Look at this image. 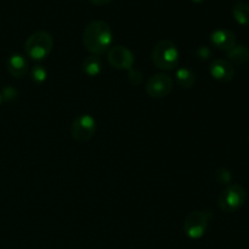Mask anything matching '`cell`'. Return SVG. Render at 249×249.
<instances>
[{"instance_id": "cell-1", "label": "cell", "mask_w": 249, "mask_h": 249, "mask_svg": "<svg viewBox=\"0 0 249 249\" xmlns=\"http://www.w3.org/2000/svg\"><path fill=\"white\" fill-rule=\"evenodd\" d=\"M113 33L107 22L97 19L87 24L83 32V45L91 55L100 56L111 49Z\"/></svg>"}, {"instance_id": "cell-2", "label": "cell", "mask_w": 249, "mask_h": 249, "mask_svg": "<svg viewBox=\"0 0 249 249\" xmlns=\"http://www.w3.org/2000/svg\"><path fill=\"white\" fill-rule=\"evenodd\" d=\"M180 53L177 45L172 40L163 39L158 41L152 51V62L157 68L163 71H172L178 66Z\"/></svg>"}, {"instance_id": "cell-3", "label": "cell", "mask_w": 249, "mask_h": 249, "mask_svg": "<svg viewBox=\"0 0 249 249\" xmlns=\"http://www.w3.org/2000/svg\"><path fill=\"white\" fill-rule=\"evenodd\" d=\"M53 46V38L49 32L38 31L32 34L24 44L26 53L32 60L41 61L49 56Z\"/></svg>"}, {"instance_id": "cell-4", "label": "cell", "mask_w": 249, "mask_h": 249, "mask_svg": "<svg viewBox=\"0 0 249 249\" xmlns=\"http://www.w3.org/2000/svg\"><path fill=\"white\" fill-rule=\"evenodd\" d=\"M247 199V192L241 185H228L218 197V204L225 213H232L238 211Z\"/></svg>"}, {"instance_id": "cell-5", "label": "cell", "mask_w": 249, "mask_h": 249, "mask_svg": "<svg viewBox=\"0 0 249 249\" xmlns=\"http://www.w3.org/2000/svg\"><path fill=\"white\" fill-rule=\"evenodd\" d=\"M208 228V216L202 211H192L184 221V231L191 240H198L206 233Z\"/></svg>"}, {"instance_id": "cell-6", "label": "cell", "mask_w": 249, "mask_h": 249, "mask_svg": "<svg viewBox=\"0 0 249 249\" xmlns=\"http://www.w3.org/2000/svg\"><path fill=\"white\" fill-rule=\"evenodd\" d=\"M96 131V121L90 114H80L71 125V135L79 142L90 140Z\"/></svg>"}, {"instance_id": "cell-7", "label": "cell", "mask_w": 249, "mask_h": 249, "mask_svg": "<svg viewBox=\"0 0 249 249\" xmlns=\"http://www.w3.org/2000/svg\"><path fill=\"white\" fill-rule=\"evenodd\" d=\"M173 90V80L168 74L158 73L152 75L146 83V92L153 99L168 96Z\"/></svg>"}, {"instance_id": "cell-8", "label": "cell", "mask_w": 249, "mask_h": 249, "mask_svg": "<svg viewBox=\"0 0 249 249\" xmlns=\"http://www.w3.org/2000/svg\"><path fill=\"white\" fill-rule=\"evenodd\" d=\"M107 60L116 70L130 71L134 65V55L128 48L122 45L113 46L107 51Z\"/></svg>"}, {"instance_id": "cell-9", "label": "cell", "mask_w": 249, "mask_h": 249, "mask_svg": "<svg viewBox=\"0 0 249 249\" xmlns=\"http://www.w3.org/2000/svg\"><path fill=\"white\" fill-rule=\"evenodd\" d=\"M209 73H211L214 79L219 80L221 83H229L235 77V67L228 60L216 58L211 63Z\"/></svg>"}, {"instance_id": "cell-10", "label": "cell", "mask_w": 249, "mask_h": 249, "mask_svg": "<svg viewBox=\"0 0 249 249\" xmlns=\"http://www.w3.org/2000/svg\"><path fill=\"white\" fill-rule=\"evenodd\" d=\"M211 41L216 49L228 53L236 45V36L229 29L219 28L212 32Z\"/></svg>"}, {"instance_id": "cell-11", "label": "cell", "mask_w": 249, "mask_h": 249, "mask_svg": "<svg viewBox=\"0 0 249 249\" xmlns=\"http://www.w3.org/2000/svg\"><path fill=\"white\" fill-rule=\"evenodd\" d=\"M7 71L15 78H23L28 72V61L21 53H14L7 58Z\"/></svg>"}, {"instance_id": "cell-12", "label": "cell", "mask_w": 249, "mask_h": 249, "mask_svg": "<svg viewBox=\"0 0 249 249\" xmlns=\"http://www.w3.org/2000/svg\"><path fill=\"white\" fill-rule=\"evenodd\" d=\"M101 60L95 55L88 56L82 62V71L88 77H97L101 72Z\"/></svg>"}, {"instance_id": "cell-13", "label": "cell", "mask_w": 249, "mask_h": 249, "mask_svg": "<svg viewBox=\"0 0 249 249\" xmlns=\"http://www.w3.org/2000/svg\"><path fill=\"white\" fill-rule=\"evenodd\" d=\"M229 62L235 65H243L249 61V49L245 45H235L228 51Z\"/></svg>"}, {"instance_id": "cell-14", "label": "cell", "mask_w": 249, "mask_h": 249, "mask_svg": "<svg viewBox=\"0 0 249 249\" xmlns=\"http://www.w3.org/2000/svg\"><path fill=\"white\" fill-rule=\"evenodd\" d=\"M175 80H177V83L181 88L190 89V88H192L195 85L196 78H195V74L191 71L185 67H181L175 72Z\"/></svg>"}, {"instance_id": "cell-15", "label": "cell", "mask_w": 249, "mask_h": 249, "mask_svg": "<svg viewBox=\"0 0 249 249\" xmlns=\"http://www.w3.org/2000/svg\"><path fill=\"white\" fill-rule=\"evenodd\" d=\"M232 16L235 21L241 26L249 24V5L245 2H237L232 7Z\"/></svg>"}, {"instance_id": "cell-16", "label": "cell", "mask_w": 249, "mask_h": 249, "mask_svg": "<svg viewBox=\"0 0 249 249\" xmlns=\"http://www.w3.org/2000/svg\"><path fill=\"white\" fill-rule=\"evenodd\" d=\"M31 77L34 83H43L48 78V71L44 68V66L36 65L31 71Z\"/></svg>"}, {"instance_id": "cell-17", "label": "cell", "mask_w": 249, "mask_h": 249, "mask_svg": "<svg viewBox=\"0 0 249 249\" xmlns=\"http://www.w3.org/2000/svg\"><path fill=\"white\" fill-rule=\"evenodd\" d=\"M214 179L218 184L229 185L231 182V179H232V175H231L230 170L225 169V168H219L215 174H214Z\"/></svg>"}, {"instance_id": "cell-18", "label": "cell", "mask_w": 249, "mask_h": 249, "mask_svg": "<svg viewBox=\"0 0 249 249\" xmlns=\"http://www.w3.org/2000/svg\"><path fill=\"white\" fill-rule=\"evenodd\" d=\"M196 55L197 57L201 58V60H208L212 55V51L208 46H199L196 51Z\"/></svg>"}, {"instance_id": "cell-19", "label": "cell", "mask_w": 249, "mask_h": 249, "mask_svg": "<svg viewBox=\"0 0 249 249\" xmlns=\"http://www.w3.org/2000/svg\"><path fill=\"white\" fill-rule=\"evenodd\" d=\"M0 92H1V95H2V99H6V100L15 99V97L17 96V94H18V92H17V90L12 87H6L4 90H2V91H0Z\"/></svg>"}, {"instance_id": "cell-20", "label": "cell", "mask_w": 249, "mask_h": 249, "mask_svg": "<svg viewBox=\"0 0 249 249\" xmlns=\"http://www.w3.org/2000/svg\"><path fill=\"white\" fill-rule=\"evenodd\" d=\"M91 4L96 5V6H101V5H106L108 4V2H111L112 0H89Z\"/></svg>"}, {"instance_id": "cell-21", "label": "cell", "mask_w": 249, "mask_h": 249, "mask_svg": "<svg viewBox=\"0 0 249 249\" xmlns=\"http://www.w3.org/2000/svg\"><path fill=\"white\" fill-rule=\"evenodd\" d=\"M2 95H1V92H0V106H1V104H2Z\"/></svg>"}, {"instance_id": "cell-22", "label": "cell", "mask_w": 249, "mask_h": 249, "mask_svg": "<svg viewBox=\"0 0 249 249\" xmlns=\"http://www.w3.org/2000/svg\"><path fill=\"white\" fill-rule=\"evenodd\" d=\"M192 1H195V2H202V1H204V0H192Z\"/></svg>"}, {"instance_id": "cell-23", "label": "cell", "mask_w": 249, "mask_h": 249, "mask_svg": "<svg viewBox=\"0 0 249 249\" xmlns=\"http://www.w3.org/2000/svg\"><path fill=\"white\" fill-rule=\"evenodd\" d=\"M248 141H249V134H248Z\"/></svg>"}, {"instance_id": "cell-24", "label": "cell", "mask_w": 249, "mask_h": 249, "mask_svg": "<svg viewBox=\"0 0 249 249\" xmlns=\"http://www.w3.org/2000/svg\"><path fill=\"white\" fill-rule=\"evenodd\" d=\"M77 1H78V0H77Z\"/></svg>"}]
</instances>
